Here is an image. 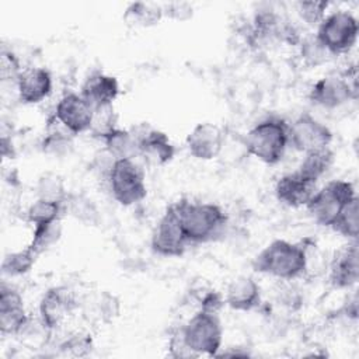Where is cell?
<instances>
[{"mask_svg":"<svg viewBox=\"0 0 359 359\" xmlns=\"http://www.w3.org/2000/svg\"><path fill=\"white\" fill-rule=\"evenodd\" d=\"M29 317L25 311L21 293L7 285L6 280L0 286V332L1 335H18L25 331Z\"/></svg>","mask_w":359,"mask_h":359,"instance_id":"obj_13","label":"cell"},{"mask_svg":"<svg viewBox=\"0 0 359 359\" xmlns=\"http://www.w3.org/2000/svg\"><path fill=\"white\" fill-rule=\"evenodd\" d=\"M174 205L189 244L216 241L224 236L229 217L219 205L188 198H181Z\"/></svg>","mask_w":359,"mask_h":359,"instance_id":"obj_1","label":"cell"},{"mask_svg":"<svg viewBox=\"0 0 359 359\" xmlns=\"http://www.w3.org/2000/svg\"><path fill=\"white\" fill-rule=\"evenodd\" d=\"M216 356H220V358H226V356H230V358H248L251 356V353L245 349V348H241V346H230L227 348V351H223V352H217Z\"/></svg>","mask_w":359,"mask_h":359,"instance_id":"obj_39","label":"cell"},{"mask_svg":"<svg viewBox=\"0 0 359 359\" xmlns=\"http://www.w3.org/2000/svg\"><path fill=\"white\" fill-rule=\"evenodd\" d=\"M21 72H22V67H21V63H20L18 57L15 56V53L3 48L1 49V56H0L1 79L3 80H11L15 84Z\"/></svg>","mask_w":359,"mask_h":359,"instance_id":"obj_37","label":"cell"},{"mask_svg":"<svg viewBox=\"0 0 359 359\" xmlns=\"http://www.w3.org/2000/svg\"><path fill=\"white\" fill-rule=\"evenodd\" d=\"M59 351L62 355L72 358H84L91 353L94 349V339L91 334L86 331H74L70 332L60 344Z\"/></svg>","mask_w":359,"mask_h":359,"instance_id":"obj_32","label":"cell"},{"mask_svg":"<svg viewBox=\"0 0 359 359\" xmlns=\"http://www.w3.org/2000/svg\"><path fill=\"white\" fill-rule=\"evenodd\" d=\"M358 98L356 67L344 73H332L318 79L309 91L311 104L324 109H335Z\"/></svg>","mask_w":359,"mask_h":359,"instance_id":"obj_6","label":"cell"},{"mask_svg":"<svg viewBox=\"0 0 359 359\" xmlns=\"http://www.w3.org/2000/svg\"><path fill=\"white\" fill-rule=\"evenodd\" d=\"M66 213L65 203L49 202L45 199H35L27 209L25 217L27 222L32 226L45 224L56 220H62V216Z\"/></svg>","mask_w":359,"mask_h":359,"instance_id":"obj_29","label":"cell"},{"mask_svg":"<svg viewBox=\"0 0 359 359\" xmlns=\"http://www.w3.org/2000/svg\"><path fill=\"white\" fill-rule=\"evenodd\" d=\"M184 338L196 356H216L222 349L223 327L217 313L198 310L182 324Z\"/></svg>","mask_w":359,"mask_h":359,"instance_id":"obj_7","label":"cell"},{"mask_svg":"<svg viewBox=\"0 0 359 359\" xmlns=\"http://www.w3.org/2000/svg\"><path fill=\"white\" fill-rule=\"evenodd\" d=\"M299 53L303 63L309 67H317L325 65L332 55L327 50V48L317 39L314 35L303 36L299 42Z\"/></svg>","mask_w":359,"mask_h":359,"instance_id":"obj_31","label":"cell"},{"mask_svg":"<svg viewBox=\"0 0 359 359\" xmlns=\"http://www.w3.org/2000/svg\"><path fill=\"white\" fill-rule=\"evenodd\" d=\"M355 196L356 191L352 182L346 180H332L316 191L306 208L317 224L331 227L341 209Z\"/></svg>","mask_w":359,"mask_h":359,"instance_id":"obj_5","label":"cell"},{"mask_svg":"<svg viewBox=\"0 0 359 359\" xmlns=\"http://www.w3.org/2000/svg\"><path fill=\"white\" fill-rule=\"evenodd\" d=\"M317 182L304 177L297 170L282 175L275 184L276 199L289 208L306 206L317 191Z\"/></svg>","mask_w":359,"mask_h":359,"instance_id":"obj_17","label":"cell"},{"mask_svg":"<svg viewBox=\"0 0 359 359\" xmlns=\"http://www.w3.org/2000/svg\"><path fill=\"white\" fill-rule=\"evenodd\" d=\"M359 278V251L358 240L342 245L330 262L328 279L335 289H349L356 285Z\"/></svg>","mask_w":359,"mask_h":359,"instance_id":"obj_16","label":"cell"},{"mask_svg":"<svg viewBox=\"0 0 359 359\" xmlns=\"http://www.w3.org/2000/svg\"><path fill=\"white\" fill-rule=\"evenodd\" d=\"M167 355L174 359H188V358H196V355L192 352V349L188 346L184 332H182V325L174 328L168 337L167 342Z\"/></svg>","mask_w":359,"mask_h":359,"instance_id":"obj_36","label":"cell"},{"mask_svg":"<svg viewBox=\"0 0 359 359\" xmlns=\"http://www.w3.org/2000/svg\"><path fill=\"white\" fill-rule=\"evenodd\" d=\"M53 87L52 74L45 67H25L20 73L15 88L22 104L34 105L46 100Z\"/></svg>","mask_w":359,"mask_h":359,"instance_id":"obj_18","label":"cell"},{"mask_svg":"<svg viewBox=\"0 0 359 359\" xmlns=\"http://www.w3.org/2000/svg\"><path fill=\"white\" fill-rule=\"evenodd\" d=\"M331 142V129L310 114H302L289 123V144L303 154L330 147Z\"/></svg>","mask_w":359,"mask_h":359,"instance_id":"obj_11","label":"cell"},{"mask_svg":"<svg viewBox=\"0 0 359 359\" xmlns=\"http://www.w3.org/2000/svg\"><path fill=\"white\" fill-rule=\"evenodd\" d=\"M334 151L330 147L304 153V157L302 158L297 171L317 182L330 171L334 164Z\"/></svg>","mask_w":359,"mask_h":359,"instance_id":"obj_24","label":"cell"},{"mask_svg":"<svg viewBox=\"0 0 359 359\" xmlns=\"http://www.w3.org/2000/svg\"><path fill=\"white\" fill-rule=\"evenodd\" d=\"M36 258L38 255L32 251L29 245H27L24 250L11 251L6 254L3 258L1 272L4 276H8V278L22 276L31 271Z\"/></svg>","mask_w":359,"mask_h":359,"instance_id":"obj_28","label":"cell"},{"mask_svg":"<svg viewBox=\"0 0 359 359\" xmlns=\"http://www.w3.org/2000/svg\"><path fill=\"white\" fill-rule=\"evenodd\" d=\"M119 91L121 87L118 79L102 72L90 74L80 88V94L93 108L114 105Z\"/></svg>","mask_w":359,"mask_h":359,"instance_id":"obj_19","label":"cell"},{"mask_svg":"<svg viewBox=\"0 0 359 359\" xmlns=\"http://www.w3.org/2000/svg\"><path fill=\"white\" fill-rule=\"evenodd\" d=\"M107 184L111 196L122 206L140 203L147 195L144 171L135 158L115 160Z\"/></svg>","mask_w":359,"mask_h":359,"instance_id":"obj_4","label":"cell"},{"mask_svg":"<svg viewBox=\"0 0 359 359\" xmlns=\"http://www.w3.org/2000/svg\"><path fill=\"white\" fill-rule=\"evenodd\" d=\"M359 25L356 17L348 10H337L327 14L318 24L316 36L332 55L349 52L358 39Z\"/></svg>","mask_w":359,"mask_h":359,"instance_id":"obj_8","label":"cell"},{"mask_svg":"<svg viewBox=\"0 0 359 359\" xmlns=\"http://www.w3.org/2000/svg\"><path fill=\"white\" fill-rule=\"evenodd\" d=\"M121 313V303L119 299L109 292L100 293L93 300V316L101 323H111L114 321Z\"/></svg>","mask_w":359,"mask_h":359,"instance_id":"obj_34","label":"cell"},{"mask_svg":"<svg viewBox=\"0 0 359 359\" xmlns=\"http://www.w3.org/2000/svg\"><path fill=\"white\" fill-rule=\"evenodd\" d=\"M189 245L177 208L171 203L153 229L150 247L161 257H181Z\"/></svg>","mask_w":359,"mask_h":359,"instance_id":"obj_9","label":"cell"},{"mask_svg":"<svg viewBox=\"0 0 359 359\" xmlns=\"http://www.w3.org/2000/svg\"><path fill=\"white\" fill-rule=\"evenodd\" d=\"M358 217H359V199L355 196L339 212L331 229L348 238L349 241L358 240Z\"/></svg>","mask_w":359,"mask_h":359,"instance_id":"obj_30","label":"cell"},{"mask_svg":"<svg viewBox=\"0 0 359 359\" xmlns=\"http://www.w3.org/2000/svg\"><path fill=\"white\" fill-rule=\"evenodd\" d=\"M53 115L73 135H79L90 130L94 108L80 93H66L59 98Z\"/></svg>","mask_w":359,"mask_h":359,"instance_id":"obj_14","label":"cell"},{"mask_svg":"<svg viewBox=\"0 0 359 359\" xmlns=\"http://www.w3.org/2000/svg\"><path fill=\"white\" fill-rule=\"evenodd\" d=\"M73 135L60 121L55 118L48 119L45 135L41 140V149L46 154L52 156H66L73 150Z\"/></svg>","mask_w":359,"mask_h":359,"instance_id":"obj_21","label":"cell"},{"mask_svg":"<svg viewBox=\"0 0 359 359\" xmlns=\"http://www.w3.org/2000/svg\"><path fill=\"white\" fill-rule=\"evenodd\" d=\"M66 213L86 226H95L100 222V212L91 198L84 194H70L65 202Z\"/></svg>","mask_w":359,"mask_h":359,"instance_id":"obj_25","label":"cell"},{"mask_svg":"<svg viewBox=\"0 0 359 359\" xmlns=\"http://www.w3.org/2000/svg\"><path fill=\"white\" fill-rule=\"evenodd\" d=\"M163 18V4L154 1H133L123 13V21L133 28H150Z\"/></svg>","mask_w":359,"mask_h":359,"instance_id":"obj_22","label":"cell"},{"mask_svg":"<svg viewBox=\"0 0 359 359\" xmlns=\"http://www.w3.org/2000/svg\"><path fill=\"white\" fill-rule=\"evenodd\" d=\"M252 269L280 280L300 278L309 266V252L303 243L273 240L264 247L251 262Z\"/></svg>","mask_w":359,"mask_h":359,"instance_id":"obj_2","label":"cell"},{"mask_svg":"<svg viewBox=\"0 0 359 359\" xmlns=\"http://www.w3.org/2000/svg\"><path fill=\"white\" fill-rule=\"evenodd\" d=\"M116 123H118V115L114 109V105L94 108V115H93V121L88 132L91 133V136L101 140L105 135H108L109 132L118 128Z\"/></svg>","mask_w":359,"mask_h":359,"instance_id":"obj_33","label":"cell"},{"mask_svg":"<svg viewBox=\"0 0 359 359\" xmlns=\"http://www.w3.org/2000/svg\"><path fill=\"white\" fill-rule=\"evenodd\" d=\"M330 3L323 0H304L297 3V14L300 20L310 25V27H318V24L324 20L327 15Z\"/></svg>","mask_w":359,"mask_h":359,"instance_id":"obj_35","label":"cell"},{"mask_svg":"<svg viewBox=\"0 0 359 359\" xmlns=\"http://www.w3.org/2000/svg\"><path fill=\"white\" fill-rule=\"evenodd\" d=\"M1 154L3 157H14V146L11 143V139H7L6 135L1 137Z\"/></svg>","mask_w":359,"mask_h":359,"instance_id":"obj_40","label":"cell"},{"mask_svg":"<svg viewBox=\"0 0 359 359\" xmlns=\"http://www.w3.org/2000/svg\"><path fill=\"white\" fill-rule=\"evenodd\" d=\"M163 15L164 18L184 22L194 17V6L187 1L163 3Z\"/></svg>","mask_w":359,"mask_h":359,"instance_id":"obj_38","label":"cell"},{"mask_svg":"<svg viewBox=\"0 0 359 359\" xmlns=\"http://www.w3.org/2000/svg\"><path fill=\"white\" fill-rule=\"evenodd\" d=\"M35 195L38 199L65 203L69 196V192L63 178L59 174L45 172L38 178L35 184Z\"/></svg>","mask_w":359,"mask_h":359,"instance_id":"obj_27","label":"cell"},{"mask_svg":"<svg viewBox=\"0 0 359 359\" xmlns=\"http://www.w3.org/2000/svg\"><path fill=\"white\" fill-rule=\"evenodd\" d=\"M77 306V297L72 287L57 285L46 289L38 304L41 325L48 331L57 330L65 324Z\"/></svg>","mask_w":359,"mask_h":359,"instance_id":"obj_10","label":"cell"},{"mask_svg":"<svg viewBox=\"0 0 359 359\" xmlns=\"http://www.w3.org/2000/svg\"><path fill=\"white\" fill-rule=\"evenodd\" d=\"M101 142L104 143V149L115 158H135L139 156L137 139L132 129L116 128L115 130L105 135Z\"/></svg>","mask_w":359,"mask_h":359,"instance_id":"obj_23","label":"cell"},{"mask_svg":"<svg viewBox=\"0 0 359 359\" xmlns=\"http://www.w3.org/2000/svg\"><path fill=\"white\" fill-rule=\"evenodd\" d=\"M224 303L236 311H251L261 304V287L251 276H237L226 289Z\"/></svg>","mask_w":359,"mask_h":359,"instance_id":"obj_20","label":"cell"},{"mask_svg":"<svg viewBox=\"0 0 359 359\" xmlns=\"http://www.w3.org/2000/svg\"><path fill=\"white\" fill-rule=\"evenodd\" d=\"M289 146V123L279 116H269L255 123L244 137V147L248 154L259 161L278 164Z\"/></svg>","mask_w":359,"mask_h":359,"instance_id":"obj_3","label":"cell"},{"mask_svg":"<svg viewBox=\"0 0 359 359\" xmlns=\"http://www.w3.org/2000/svg\"><path fill=\"white\" fill-rule=\"evenodd\" d=\"M137 139L139 156L149 165H164L170 163L175 154V147L167 133L151 128L147 123H140L130 128Z\"/></svg>","mask_w":359,"mask_h":359,"instance_id":"obj_12","label":"cell"},{"mask_svg":"<svg viewBox=\"0 0 359 359\" xmlns=\"http://www.w3.org/2000/svg\"><path fill=\"white\" fill-rule=\"evenodd\" d=\"M62 220L34 226L31 243L28 244L32 251L39 257L41 254L53 248L62 238Z\"/></svg>","mask_w":359,"mask_h":359,"instance_id":"obj_26","label":"cell"},{"mask_svg":"<svg viewBox=\"0 0 359 359\" xmlns=\"http://www.w3.org/2000/svg\"><path fill=\"white\" fill-rule=\"evenodd\" d=\"M224 140L226 135L220 126L212 122H202L187 135L185 146L192 157L209 161L222 153Z\"/></svg>","mask_w":359,"mask_h":359,"instance_id":"obj_15","label":"cell"}]
</instances>
